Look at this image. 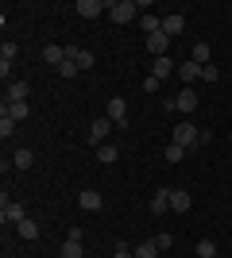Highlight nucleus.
<instances>
[{
	"label": "nucleus",
	"instance_id": "12",
	"mask_svg": "<svg viewBox=\"0 0 232 258\" xmlns=\"http://www.w3.org/2000/svg\"><path fill=\"white\" fill-rule=\"evenodd\" d=\"M194 108H198V93H194V89H182V93H178L174 97V112H194Z\"/></svg>",
	"mask_w": 232,
	"mask_h": 258
},
{
	"label": "nucleus",
	"instance_id": "2",
	"mask_svg": "<svg viewBox=\"0 0 232 258\" xmlns=\"http://www.w3.org/2000/svg\"><path fill=\"white\" fill-rule=\"evenodd\" d=\"M135 12H140V4H135V0H109V20H112V23H132Z\"/></svg>",
	"mask_w": 232,
	"mask_h": 258
},
{
	"label": "nucleus",
	"instance_id": "21",
	"mask_svg": "<svg viewBox=\"0 0 232 258\" xmlns=\"http://www.w3.org/2000/svg\"><path fill=\"white\" fill-rule=\"evenodd\" d=\"M140 27H144V35H155V31H163V16H140Z\"/></svg>",
	"mask_w": 232,
	"mask_h": 258
},
{
	"label": "nucleus",
	"instance_id": "13",
	"mask_svg": "<svg viewBox=\"0 0 232 258\" xmlns=\"http://www.w3.org/2000/svg\"><path fill=\"white\" fill-rule=\"evenodd\" d=\"M27 112H31L27 100H4V112H0V116H12L16 123H20V119H27Z\"/></svg>",
	"mask_w": 232,
	"mask_h": 258
},
{
	"label": "nucleus",
	"instance_id": "20",
	"mask_svg": "<svg viewBox=\"0 0 232 258\" xmlns=\"http://www.w3.org/2000/svg\"><path fill=\"white\" fill-rule=\"evenodd\" d=\"M135 258H163V250H159V243H155V239H144V243L135 247Z\"/></svg>",
	"mask_w": 232,
	"mask_h": 258
},
{
	"label": "nucleus",
	"instance_id": "1",
	"mask_svg": "<svg viewBox=\"0 0 232 258\" xmlns=\"http://www.w3.org/2000/svg\"><path fill=\"white\" fill-rule=\"evenodd\" d=\"M170 143H178V147H198L201 143V131L194 127V123H190V119H182V123H174V131H170Z\"/></svg>",
	"mask_w": 232,
	"mask_h": 258
},
{
	"label": "nucleus",
	"instance_id": "9",
	"mask_svg": "<svg viewBox=\"0 0 232 258\" xmlns=\"http://www.w3.org/2000/svg\"><path fill=\"white\" fill-rule=\"evenodd\" d=\"M201 70H205V66H198V62H194V58H190V62H182V66H178L174 74L182 77V81H186V89H194V81H198V77H201Z\"/></svg>",
	"mask_w": 232,
	"mask_h": 258
},
{
	"label": "nucleus",
	"instance_id": "7",
	"mask_svg": "<svg viewBox=\"0 0 232 258\" xmlns=\"http://www.w3.org/2000/svg\"><path fill=\"white\" fill-rule=\"evenodd\" d=\"M77 205L85 208V212H101V208H105V197H101L97 189H81V193H77Z\"/></svg>",
	"mask_w": 232,
	"mask_h": 258
},
{
	"label": "nucleus",
	"instance_id": "33",
	"mask_svg": "<svg viewBox=\"0 0 232 258\" xmlns=\"http://www.w3.org/2000/svg\"><path fill=\"white\" fill-rule=\"evenodd\" d=\"M112 258H135V250H128V243H116V250H112Z\"/></svg>",
	"mask_w": 232,
	"mask_h": 258
},
{
	"label": "nucleus",
	"instance_id": "25",
	"mask_svg": "<svg viewBox=\"0 0 232 258\" xmlns=\"http://www.w3.org/2000/svg\"><path fill=\"white\" fill-rule=\"evenodd\" d=\"M62 258H85V247L74 243V239H66V243H62Z\"/></svg>",
	"mask_w": 232,
	"mask_h": 258
},
{
	"label": "nucleus",
	"instance_id": "6",
	"mask_svg": "<svg viewBox=\"0 0 232 258\" xmlns=\"http://www.w3.org/2000/svg\"><path fill=\"white\" fill-rule=\"evenodd\" d=\"M74 12L81 16V20H97L101 12H109V0H77Z\"/></svg>",
	"mask_w": 232,
	"mask_h": 258
},
{
	"label": "nucleus",
	"instance_id": "36",
	"mask_svg": "<svg viewBox=\"0 0 232 258\" xmlns=\"http://www.w3.org/2000/svg\"><path fill=\"white\" fill-rule=\"evenodd\" d=\"M217 258H221V254H217Z\"/></svg>",
	"mask_w": 232,
	"mask_h": 258
},
{
	"label": "nucleus",
	"instance_id": "35",
	"mask_svg": "<svg viewBox=\"0 0 232 258\" xmlns=\"http://www.w3.org/2000/svg\"><path fill=\"white\" fill-rule=\"evenodd\" d=\"M228 143H232V131H228Z\"/></svg>",
	"mask_w": 232,
	"mask_h": 258
},
{
	"label": "nucleus",
	"instance_id": "22",
	"mask_svg": "<svg viewBox=\"0 0 232 258\" xmlns=\"http://www.w3.org/2000/svg\"><path fill=\"white\" fill-rule=\"evenodd\" d=\"M16 231H20V239H27V243H31V239H39V224H35L31 216H27L23 224H16Z\"/></svg>",
	"mask_w": 232,
	"mask_h": 258
},
{
	"label": "nucleus",
	"instance_id": "24",
	"mask_svg": "<svg viewBox=\"0 0 232 258\" xmlns=\"http://www.w3.org/2000/svg\"><path fill=\"white\" fill-rule=\"evenodd\" d=\"M198 258H217V243H213V239H198Z\"/></svg>",
	"mask_w": 232,
	"mask_h": 258
},
{
	"label": "nucleus",
	"instance_id": "34",
	"mask_svg": "<svg viewBox=\"0 0 232 258\" xmlns=\"http://www.w3.org/2000/svg\"><path fill=\"white\" fill-rule=\"evenodd\" d=\"M159 85H163L159 77H144V93H159Z\"/></svg>",
	"mask_w": 232,
	"mask_h": 258
},
{
	"label": "nucleus",
	"instance_id": "11",
	"mask_svg": "<svg viewBox=\"0 0 232 258\" xmlns=\"http://www.w3.org/2000/svg\"><path fill=\"white\" fill-rule=\"evenodd\" d=\"M163 31L170 35V39H174V35H182V31H186V16H182V12H170V16H163Z\"/></svg>",
	"mask_w": 232,
	"mask_h": 258
},
{
	"label": "nucleus",
	"instance_id": "28",
	"mask_svg": "<svg viewBox=\"0 0 232 258\" xmlns=\"http://www.w3.org/2000/svg\"><path fill=\"white\" fill-rule=\"evenodd\" d=\"M182 154H186V147H178V143H166V147H163L166 162H182Z\"/></svg>",
	"mask_w": 232,
	"mask_h": 258
},
{
	"label": "nucleus",
	"instance_id": "16",
	"mask_svg": "<svg viewBox=\"0 0 232 258\" xmlns=\"http://www.w3.org/2000/svg\"><path fill=\"white\" fill-rule=\"evenodd\" d=\"M66 58H74V62H77V70H89V66H93V54H89V50H81V46H74V43L66 46Z\"/></svg>",
	"mask_w": 232,
	"mask_h": 258
},
{
	"label": "nucleus",
	"instance_id": "4",
	"mask_svg": "<svg viewBox=\"0 0 232 258\" xmlns=\"http://www.w3.org/2000/svg\"><path fill=\"white\" fill-rule=\"evenodd\" d=\"M0 220H4V224H23V220H27V208L20 205V201H8V197H4V201H0Z\"/></svg>",
	"mask_w": 232,
	"mask_h": 258
},
{
	"label": "nucleus",
	"instance_id": "29",
	"mask_svg": "<svg viewBox=\"0 0 232 258\" xmlns=\"http://www.w3.org/2000/svg\"><path fill=\"white\" fill-rule=\"evenodd\" d=\"M55 74H58V77H77V74H81V70H77V62H74V58H66V62L58 66Z\"/></svg>",
	"mask_w": 232,
	"mask_h": 258
},
{
	"label": "nucleus",
	"instance_id": "27",
	"mask_svg": "<svg viewBox=\"0 0 232 258\" xmlns=\"http://www.w3.org/2000/svg\"><path fill=\"white\" fill-rule=\"evenodd\" d=\"M198 66H209V43H194V54H190Z\"/></svg>",
	"mask_w": 232,
	"mask_h": 258
},
{
	"label": "nucleus",
	"instance_id": "30",
	"mask_svg": "<svg viewBox=\"0 0 232 258\" xmlns=\"http://www.w3.org/2000/svg\"><path fill=\"white\" fill-rule=\"evenodd\" d=\"M155 243H159V250L166 254V250L174 247V235H170V231H159V235H155Z\"/></svg>",
	"mask_w": 232,
	"mask_h": 258
},
{
	"label": "nucleus",
	"instance_id": "31",
	"mask_svg": "<svg viewBox=\"0 0 232 258\" xmlns=\"http://www.w3.org/2000/svg\"><path fill=\"white\" fill-rule=\"evenodd\" d=\"M0 135H4V139L16 135V119H12V116H0Z\"/></svg>",
	"mask_w": 232,
	"mask_h": 258
},
{
	"label": "nucleus",
	"instance_id": "10",
	"mask_svg": "<svg viewBox=\"0 0 232 258\" xmlns=\"http://www.w3.org/2000/svg\"><path fill=\"white\" fill-rule=\"evenodd\" d=\"M43 62L58 70V66L66 62V46H62V43H47V46H43Z\"/></svg>",
	"mask_w": 232,
	"mask_h": 258
},
{
	"label": "nucleus",
	"instance_id": "8",
	"mask_svg": "<svg viewBox=\"0 0 232 258\" xmlns=\"http://www.w3.org/2000/svg\"><path fill=\"white\" fill-rule=\"evenodd\" d=\"M144 46L155 54V58H163L166 46H170V35H166V31H155V35H147V39H144Z\"/></svg>",
	"mask_w": 232,
	"mask_h": 258
},
{
	"label": "nucleus",
	"instance_id": "5",
	"mask_svg": "<svg viewBox=\"0 0 232 258\" xmlns=\"http://www.w3.org/2000/svg\"><path fill=\"white\" fill-rule=\"evenodd\" d=\"M105 116H109L116 127H128V100H124V97H112L109 104H105Z\"/></svg>",
	"mask_w": 232,
	"mask_h": 258
},
{
	"label": "nucleus",
	"instance_id": "17",
	"mask_svg": "<svg viewBox=\"0 0 232 258\" xmlns=\"http://www.w3.org/2000/svg\"><path fill=\"white\" fill-rule=\"evenodd\" d=\"M12 166H16V170H31V166H35V154L27 151V147H20V151L12 154Z\"/></svg>",
	"mask_w": 232,
	"mask_h": 258
},
{
	"label": "nucleus",
	"instance_id": "18",
	"mask_svg": "<svg viewBox=\"0 0 232 258\" xmlns=\"http://www.w3.org/2000/svg\"><path fill=\"white\" fill-rule=\"evenodd\" d=\"M120 158V147H112V143H105V147H97V162L101 166H112V162Z\"/></svg>",
	"mask_w": 232,
	"mask_h": 258
},
{
	"label": "nucleus",
	"instance_id": "3",
	"mask_svg": "<svg viewBox=\"0 0 232 258\" xmlns=\"http://www.w3.org/2000/svg\"><path fill=\"white\" fill-rule=\"evenodd\" d=\"M112 127H116V123H112L109 116H97L93 123H89V143H93V147H105L109 135H112Z\"/></svg>",
	"mask_w": 232,
	"mask_h": 258
},
{
	"label": "nucleus",
	"instance_id": "15",
	"mask_svg": "<svg viewBox=\"0 0 232 258\" xmlns=\"http://www.w3.org/2000/svg\"><path fill=\"white\" fill-rule=\"evenodd\" d=\"M174 70H178V66L170 62V54H163V58H155V62H151V77H159V81H163V77H170Z\"/></svg>",
	"mask_w": 232,
	"mask_h": 258
},
{
	"label": "nucleus",
	"instance_id": "32",
	"mask_svg": "<svg viewBox=\"0 0 232 258\" xmlns=\"http://www.w3.org/2000/svg\"><path fill=\"white\" fill-rule=\"evenodd\" d=\"M217 77H221V70H217V66H205V70H201V81H217Z\"/></svg>",
	"mask_w": 232,
	"mask_h": 258
},
{
	"label": "nucleus",
	"instance_id": "23",
	"mask_svg": "<svg viewBox=\"0 0 232 258\" xmlns=\"http://www.w3.org/2000/svg\"><path fill=\"white\" fill-rule=\"evenodd\" d=\"M27 93H31L27 81H8V97L4 100H27Z\"/></svg>",
	"mask_w": 232,
	"mask_h": 258
},
{
	"label": "nucleus",
	"instance_id": "19",
	"mask_svg": "<svg viewBox=\"0 0 232 258\" xmlns=\"http://www.w3.org/2000/svg\"><path fill=\"white\" fill-rule=\"evenodd\" d=\"M166 208H170V189H159V193L151 197V212H155V216H163Z\"/></svg>",
	"mask_w": 232,
	"mask_h": 258
},
{
	"label": "nucleus",
	"instance_id": "26",
	"mask_svg": "<svg viewBox=\"0 0 232 258\" xmlns=\"http://www.w3.org/2000/svg\"><path fill=\"white\" fill-rule=\"evenodd\" d=\"M16 54H20V46H16V43H0V62H4V66L16 62Z\"/></svg>",
	"mask_w": 232,
	"mask_h": 258
},
{
	"label": "nucleus",
	"instance_id": "14",
	"mask_svg": "<svg viewBox=\"0 0 232 258\" xmlns=\"http://www.w3.org/2000/svg\"><path fill=\"white\" fill-rule=\"evenodd\" d=\"M190 205H194V197L186 189H170V212H190Z\"/></svg>",
	"mask_w": 232,
	"mask_h": 258
}]
</instances>
